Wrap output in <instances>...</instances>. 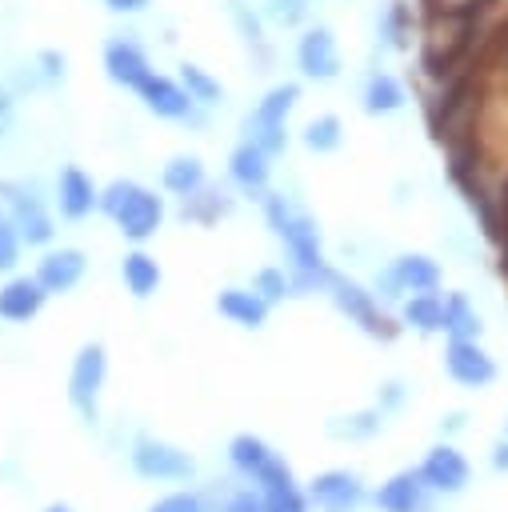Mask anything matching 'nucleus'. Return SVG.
<instances>
[{"label": "nucleus", "instance_id": "1", "mask_svg": "<svg viewBox=\"0 0 508 512\" xmlns=\"http://www.w3.org/2000/svg\"><path fill=\"white\" fill-rule=\"evenodd\" d=\"M100 212L116 220V228L128 236V240H148L160 220H164V204L156 192H148L144 184L136 180H112L104 192H100Z\"/></svg>", "mask_w": 508, "mask_h": 512}, {"label": "nucleus", "instance_id": "26", "mask_svg": "<svg viewBox=\"0 0 508 512\" xmlns=\"http://www.w3.org/2000/svg\"><path fill=\"white\" fill-rule=\"evenodd\" d=\"M272 456H276V452H272L260 436H252V432H244V436H236V440L228 444V460H232V468L244 472V476H256Z\"/></svg>", "mask_w": 508, "mask_h": 512}, {"label": "nucleus", "instance_id": "30", "mask_svg": "<svg viewBox=\"0 0 508 512\" xmlns=\"http://www.w3.org/2000/svg\"><path fill=\"white\" fill-rule=\"evenodd\" d=\"M252 288L272 304V300H284V296L292 292V276H284L280 268H260V272L252 276Z\"/></svg>", "mask_w": 508, "mask_h": 512}, {"label": "nucleus", "instance_id": "2", "mask_svg": "<svg viewBox=\"0 0 508 512\" xmlns=\"http://www.w3.org/2000/svg\"><path fill=\"white\" fill-rule=\"evenodd\" d=\"M264 216H268L272 232L288 244L296 272H316V268H324L320 232H316V220H312V216L296 212V208H292L284 196H276V192H264Z\"/></svg>", "mask_w": 508, "mask_h": 512}, {"label": "nucleus", "instance_id": "39", "mask_svg": "<svg viewBox=\"0 0 508 512\" xmlns=\"http://www.w3.org/2000/svg\"><path fill=\"white\" fill-rule=\"evenodd\" d=\"M232 16L240 20V32H244V36H248V40L256 44V40H260V20H256V16H248L240 0H232Z\"/></svg>", "mask_w": 508, "mask_h": 512}, {"label": "nucleus", "instance_id": "37", "mask_svg": "<svg viewBox=\"0 0 508 512\" xmlns=\"http://www.w3.org/2000/svg\"><path fill=\"white\" fill-rule=\"evenodd\" d=\"M268 12L280 24H300L304 12H308V0H268Z\"/></svg>", "mask_w": 508, "mask_h": 512}, {"label": "nucleus", "instance_id": "14", "mask_svg": "<svg viewBox=\"0 0 508 512\" xmlns=\"http://www.w3.org/2000/svg\"><path fill=\"white\" fill-rule=\"evenodd\" d=\"M416 472L428 484V492H460L468 484V460L452 444H436Z\"/></svg>", "mask_w": 508, "mask_h": 512}, {"label": "nucleus", "instance_id": "31", "mask_svg": "<svg viewBox=\"0 0 508 512\" xmlns=\"http://www.w3.org/2000/svg\"><path fill=\"white\" fill-rule=\"evenodd\" d=\"M264 512H308V500L296 484H288V488L264 492Z\"/></svg>", "mask_w": 508, "mask_h": 512}, {"label": "nucleus", "instance_id": "5", "mask_svg": "<svg viewBox=\"0 0 508 512\" xmlns=\"http://www.w3.org/2000/svg\"><path fill=\"white\" fill-rule=\"evenodd\" d=\"M132 468L148 480H188L196 472L192 456L164 444V440H152V436H140L132 444Z\"/></svg>", "mask_w": 508, "mask_h": 512}, {"label": "nucleus", "instance_id": "11", "mask_svg": "<svg viewBox=\"0 0 508 512\" xmlns=\"http://www.w3.org/2000/svg\"><path fill=\"white\" fill-rule=\"evenodd\" d=\"M444 368L464 388H484V384L496 380V360L476 340H452L448 352H444Z\"/></svg>", "mask_w": 508, "mask_h": 512}, {"label": "nucleus", "instance_id": "4", "mask_svg": "<svg viewBox=\"0 0 508 512\" xmlns=\"http://www.w3.org/2000/svg\"><path fill=\"white\" fill-rule=\"evenodd\" d=\"M108 372V356L100 344H84L72 360V376H68V400L76 404V412L84 420H96V392L104 384Z\"/></svg>", "mask_w": 508, "mask_h": 512}, {"label": "nucleus", "instance_id": "21", "mask_svg": "<svg viewBox=\"0 0 508 512\" xmlns=\"http://www.w3.org/2000/svg\"><path fill=\"white\" fill-rule=\"evenodd\" d=\"M404 84L392 76V72H372L368 84H364V112L372 116H388V112H400L404 108Z\"/></svg>", "mask_w": 508, "mask_h": 512}, {"label": "nucleus", "instance_id": "42", "mask_svg": "<svg viewBox=\"0 0 508 512\" xmlns=\"http://www.w3.org/2000/svg\"><path fill=\"white\" fill-rule=\"evenodd\" d=\"M12 116H16V104H12L8 92H0V136L12 128Z\"/></svg>", "mask_w": 508, "mask_h": 512}, {"label": "nucleus", "instance_id": "24", "mask_svg": "<svg viewBox=\"0 0 508 512\" xmlns=\"http://www.w3.org/2000/svg\"><path fill=\"white\" fill-rule=\"evenodd\" d=\"M160 180H164V188L172 196H192L196 188H204V164L196 156H172L164 164V176Z\"/></svg>", "mask_w": 508, "mask_h": 512}, {"label": "nucleus", "instance_id": "40", "mask_svg": "<svg viewBox=\"0 0 508 512\" xmlns=\"http://www.w3.org/2000/svg\"><path fill=\"white\" fill-rule=\"evenodd\" d=\"M36 60L44 64V76H48V80H60V76H64V56H60V52H40Z\"/></svg>", "mask_w": 508, "mask_h": 512}, {"label": "nucleus", "instance_id": "34", "mask_svg": "<svg viewBox=\"0 0 508 512\" xmlns=\"http://www.w3.org/2000/svg\"><path fill=\"white\" fill-rule=\"evenodd\" d=\"M252 480H256L264 492H276V488H288V484H296V480H292V468H288L280 456H272V460H268V464H264V468H260Z\"/></svg>", "mask_w": 508, "mask_h": 512}, {"label": "nucleus", "instance_id": "33", "mask_svg": "<svg viewBox=\"0 0 508 512\" xmlns=\"http://www.w3.org/2000/svg\"><path fill=\"white\" fill-rule=\"evenodd\" d=\"M404 12H400V4H388L384 8V16H380V24H376V36L384 40V44H392V48H400L404 44Z\"/></svg>", "mask_w": 508, "mask_h": 512}, {"label": "nucleus", "instance_id": "19", "mask_svg": "<svg viewBox=\"0 0 508 512\" xmlns=\"http://www.w3.org/2000/svg\"><path fill=\"white\" fill-rule=\"evenodd\" d=\"M44 284L32 276H16V280H8L4 288H0V316L4 320H32L40 308H44Z\"/></svg>", "mask_w": 508, "mask_h": 512}, {"label": "nucleus", "instance_id": "29", "mask_svg": "<svg viewBox=\"0 0 508 512\" xmlns=\"http://www.w3.org/2000/svg\"><path fill=\"white\" fill-rule=\"evenodd\" d=\"M220 212H228V200L220 188H196L192 196H184V220H216Z\"/></svg>", "mask_w": 508, "mask_h": 512}, {"label": "nucleus", "instance_id": "20", "mask_svg": "<svg viewBox=\"0 0 508 512\" xmlns=\"http://www.w3.org/2000/svg\"><path fill=\"white\" fill-rule=\"evenodd\" d=\"M216 308H220V316H228L240 328H260L268 320V300L256 288H224L216 296Z\"/></svg>", "mask_w": 508, "mask_h": 512}, {"label": "nucleus", "instance_id": "27", "mask_svg": "<svg viewBox=\"0 0 508 512\" xmlns=\"http://www.w3.org/2000/svg\"><path fill=\"white\" fill-rule=\"evenodd\" d=\"M340 140H344V128H340V120L332 112H324V116L304 124V144L312 152H332V148H340Z\"/></svg>", "mask_w": 508, "mask_h": 512}, {"label": "nucleus", "instance_id": "44", "mask_svg": "<svg viewBox=\"0 0 508 512\" xmlns=\"http://www.w3.org/2000/svg\"><path fill=\"white\" fill-rule=\"evenodd\" d=\"M404 400V392H400V384H384V408H396Z\"/></svg>", "mask_w": 508, "mask_h": 512}, {"label": "nucleus", "instance_id": "7", "mask_svg": "<svg viewBox=\"0 0 508 512\" xmlns=\"http://www.w3.org/2000/svg\"><path fill=\"white\" fill-rule=\"evenodd\" d=\"M0 196L12 208V224L20 228V240H28V244H48L52 240V232H56L52 216L44 212L40 196L28 184H0Z\"/></svg>", "mask_w": 508, "mask_h": 512}, {"label": "nucleus", "instance_id": "28", "mask_svg": "<svg viewBox=\"0 0 508 512\" xmlns=\"http://www.w3.org/2000/svg\"><path fill=\"white\" fill-rule=\"evenodd\" d=\"M180 84H184V88H188V96H192L196 104H204V108L220 104V96H224V92H220V84H216L200 64H184V68H180Z\"/></svg>", "mask_w": 508, "mask_h": 512}, {"label": "nucleus", "instance_id": "43", "mask_svg": "<svg viewBox=\"0 0 508 512\" xmlns=\"http://www.w3.org/2000/svg\"><path fill=\"white\" fill-rule=\"evenodd\" d=\"M492 468H500V472H508V440H500V444L492 448Z\"/></svg>", "mask_w": 508, "mask_h": 512}, {"label": "nucleus", "instance_id": "16", "mask_svg": "<svg viewBox=\"0 0 508 512\" xmlns=\"http://www.w3.org/2000/svg\"><path fill=\"white\" fill-rule=\"evenodd\" d=\"M56 204H60V216L68 220H84L92 208H100V192L92 188V180L80 172V168H64L60 180H56Z\"/></svg>", "mask_w": 508, "mask_h": 512}, {"label": "nucleus", "instance_id": "23", "mask_svg": "<svg viewBox=\"0 0 508 512\" xmlns=\"http://www.w3.org/2000/svg\"><path fill=\"white\" fill-rule=\"evenodd\" d=\"M480 328H484L480 324V312L468 304V296H460V292L444 296V332L452 340H476Z\"/></svg>", "mask_w": 508, "mask_h": 512}, {"label": "nucleus", "instance_id": "12", "mask_svg": "<svg viewBox=\"0 0 508 512\" xmlns=\"http://www.w3.org/2000/svg\"><path fill=\"white\" fill-rule=\"evenodd\" d=\"M296 64H300V72L312 76V80H332V76L340 72V48H336L332 28H324V24L308 28V32L300 36V44H296Z\"/></svg>", "mask_w": 508, "mask_h": 512}, {"label": "nucleus", "instance_id": "8", "mask_svg": "<svg viewBox=\"0 0 508 512\" xmlns=\"http://www.w3.org/2000/svg\"><path fill=\"white\" fill-rule=\"evenodd\" d=\"M104 72H108L112 84L140 92V84L152 76V64H148L144 48H140L132 36H112V40L104 44Z\"/></svg>", "mask_w": 508, "mask_h": 512}, {"label": "nucleus", "instance_id": "25", "mask_svg": "<svg viewBox=\"0 0 508 512\" xmlns=\"http://www.w3.org/2000/svg\"><path fill=\"white\" fill-rule=\"evenodd\" d=\"M404 324L420 332H444V300L436 292H412L404 304Z\"/></svg>", "mask_w": 508, "mask_h": 512}, {"label": "nucleus", "instance_id": "41", "mask_svg": "<svg viewBox=\"0 0 508 512\" xmlns=\"http://www.w3.org/2000/svg\"><path fill=\"white\" fill-rule=\"evenodd\" d=\"M104 4H108V12H116V16H136V12L148 8V0H104Z\"/></svg>", "mask_w": 508, "mask_h": 512}, {"label": "nucleus", "instance_id": "45", "mask_svg": "<svg viewBox=\"0 0 508 512\" xmlns=\"http://www.w3.org/2000/svg\"><path fill=\"white\" fill-rule=\"evenodd\" d=\"M44 512H72V508H68V504H48Z\"/></svg>", "mask_w": 508, "mask_h": 512}, {"label": "nucleus", "instance_id": "6", "mask_svg": "<svg viewBox=\"0 0 508 512\" xmlns=\"http://www.w3.org/2000/svg\"><path fill=\"white\" fill-rule=\"evenodd\" d=\"M380 296H400V292H436L440 288V264L432 256L408 252L400 256L380 280H376Z\"/></svg>", "mask_w": 508, "mask_h": 512}, {"label": "nucleus", "instance_id": "10", "mask_svg": "<svg viewBox=\"0 0 508 512\" xmlns=\"http://www.w3.org/2000/svg\"><path fill=\"white\" fill-rule=\"evenodd\" d=\"M332 300H336V308L348 316V320H356L368 336H392V324H388V316L380 312V304H376V296L372 292H364L356 280H332Z\"/></svg>", "mask_w": 508, "mask_h": 512}, {"label": "nucleus", "instance_id": "38", "mask_svg": "<svg viewBox=\"0 0 508 512\" xmlns=\"http://www.w3.org/2000/svg\"><path fill=\"white\" fill-rule=\"evenodd\" d=\"M224 512H264V496H252V492H236V496H228Z\"/></svg>", "mask_w": 508, "mask_h": 512}, {"label": "nucleus", "instance_id": "9", "mask_svg": "<svg viewBox=\"0 0 508 512\" xmlns=\"http://www.w3.org/2000/svg\"><path fill=\"white\" fill-rule=\"evenodd\" d=\"M140 100H144L148 112H156V116H164V120H188V124L200 120V116H196V100L188 96V88H184L180 80L160 76V72H152V76L140 84Z\"/></svg>", "mask_w": 508, "mask_h": 512}, {"label": "nucleus", "instance_id": "36", "mask_svg": "<svg viewBox=\"0 0 508 512\" xmlns=\"http://www.w3.org/2000/svg\"><path fill=\"white\" fill-rule=\"evenodd\" d=\"M376 428H380V412H360V416H352L344 428H340V424H332V432H336V436H352V440H356V436H372Z\"/></svg>", "mask_w": 508, "mask_h": 512}, {"label": "nucleus", "instance_id": "18", "mask_svg": "<svg viewBox=\"0 0 508 512\" xmlns=\"http://www.w3.org/2000/svg\"><path fill=\"white\" fill-rule=\"evenodd\" d=\"M268 160H272V156H268L260 144L244 140V144H236V148H232V156H228V176H232L244 192H264L268 172H272V164H268Z\"/></svg>", "mask_w": 508, "mask_h": 512}, {"label": "nucleus", "instance_id": "32", "mask_svg": "<svg viewBox=\"0 0 508 512\" xmlns=\"http://www.w3.org/2000/svg\"><path fill=\"white\" fill-rule=\"evenodd\" d=\"M20 228L12 224V216H0V272H8L20 260Z\"/></svg>", "mask_w": 508, "mask_h": 512}, {"label": "nucleus", "instance_id": "35", "mask_svg": "<svg viewBox=\"0 0 508 512\" xmlns=\"http://www.w3.org/2000/svg\"><path fill=\"white\" fill-rule=\"evenodd\" d=\"M148 512H204V504L192 492H172V496H160Z\"/></svg>", "mask_w": 508, "mask_h": 512}, {"label": "nucleus", "instance_id": "22", "mask_svg": "<svg viewBox=\"0 0 508 512\" xmlns=\"http://www.w3.org/2000/svg\"><path fill=\"white\" fill-rule=\"evenodd\" d=\"M120 276H124V284H128V292L132 296H152L156 292V284H160V264L148 256V252H128L124 256V264H120Z\"/></svg>", "mask_w": 508, "mask_h": 512}, {"label": "nucleus", "instance_id": "46", "mask_svg": "<svg viewBox=\"0 0 508 512\" xmlns=\"http://www.w3.org/2000/svg\"><path fill=\"white\" fill-rule=\"evenodd\" d=\"M504 424H508V420H504Z\"/></svg>", "mask_w": 508, "mask_h": 512}, {"label": "nucleus", "instance_id": "13", "mask_svg": "<svg viewBox=\"0 0 508 512\" xmlns=\"http://www.w3.org/2000/svg\"><path fill=\"white\" fill-rule=\"evenodd\" d=\"M308 496H312V504H316L320 512H352V508L364 500V488H360V476H356V472H348V468H328V472H320V476L312 480Z\"/></svg>", "mask_w": 508, "mask_h": 512}, {"label": "nucleus", "instance_id": "15", "mask_svg": "<svg viewBox=\"0 0 508 512\" xmlns=\"http://www.w3.org/2000/svg\"><path fill=\"white\" fill-rule=\"evenodd\" d=\"M376 508L380 512H428V484L420 480V472H396L392 480L380 484Z\"/></svg>", "mask_w": 508, "mask_h": 512}, {"label": "nucleus", "instance_id": "17", "mask_svg": "<svg viewBox=\"0 0 508 512\" xmlns=\"http://www.w3.org/2000/svg\"><path fill=\"white\" fill-rule=\"evenodd\" d=\"M84 264H88V260H84L80 248H56V252H48V256L40 260L36 280L44 284V292H68V288L80 284Z\"/></svg>", "mask_w": 508, "mask_h": 512}, {"label": "nucleus", "instance_id": "3", "mask_svg": "<svg viewBox=\"0 0 508 512\" xmlns=\"http://www.w3.org/2000/svg\"><path fill=\"white\" fill-rule=\"evenodd\" d=\"M296 96H300V84H276V88H268V92H264V100H260V104L248 112V120H244L248 140H252V144H260L268 156L284 152V144H288L284 120H288V112H292Z\"/></svg>", "mask_w": 508, "mask_h": 512}]
</instances>
